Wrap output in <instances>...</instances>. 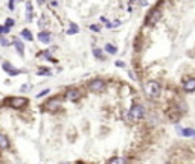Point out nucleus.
<instances>
[{"mask_svg": "<svg viewBox=\"0 0 195 164\" xmlns=\"http://www.w3.org/2000/svg\"><path fill=\"white\" fill-rule=\"evenodd\" d=\"M12 43H14V46H15L17 52L20 53V56H23V55H24V46H23V43H21L20 40H14Z\"/></svg>", "mask_w": 195, "mask_h": 164, "instance_id": "9d476101", "label": "nucleus"}, {"mask_svg": "<svg viewBox=\"0 0 195 164\" xmlns=\"http://www.w3.org/2000/svg\"><path fill=\"white\" fill-rule=\"evenodd\" d=\"M8 103H9V106L11 108H14V110H20V108H24L26 105H27V99L26 97H11L9 100H8Z\"/></svg>", "mask_w": 195, "mask_h": 164, "instance_id": "f03ea898", "label": "nucleus"}, {"mask_svg": "<svg viewBox=\"0 0 195 164\" xmlns=\"http://www.w3.org/2000/svg\"><path fill=\"white\" fill-rule=\"evenodd\" d=\"M2 67H3V70L9 75V76H18L20 73H23V70H20V68H15L11 62H3L2 64Z\"/></svg>", "mask_w": 195, "mask_h": 164, "instance_id": "39448f33", "label": "nucleus"}, {"mask_svg": "<svg viewBox=\"0 0 195 164\" xmlns=\"http://www.w3.org/2000/svg\"><path fill=\"white\" fill-rule=\"evenodd\" d=\"M38 40H40L43 44H49V43L52 41V37H50L49 32H40V33H38Z\"/></svg>", "mask_w": 195, "mask_h": 164, "instance_id": "1a4fd4ad", "label": "nucleus"}, {"mask_svg": "<svg viewBox=\"0 0 195 164\" xmlns=\"http://www.w3.org/2000/svg\"><path fill=\"white\" fill-rule=\"evenodd\" d=\"M47 93H49V90H43L41 93H38V94H37V97H43V96H46Z\"/></svg>", "mask_w": 195, "mask_h": 164, "instance_id": "5701e85b", "label": "nucleus"}, {"mask_svg": "<svg viewBox=\"0 0 195 164\" xmlns=\"http://www.w3.org/2000/svg\"><path fill=\"white\" fill-rule=\"evenodd\" d=\"M116 65H117V67H124L125 64H124V62H121V61H117V62H116Z\"/></svg>", "mask_w": 195, "mask_h": 164, "instance_id": "a878e982", "label": "nucleus"}, {"mask_svg": "<svg viewBox=\"0 0 195 164\" xmlns=\"http://www.w3.org/2000/svg\"><path fill=\"white\" fill-rule=\"evenodd\" d=\"M183 90H185L186 93H192V91H195V78L188 79V81L183 84Z\"/></svg>", "mask_w": 195, "mask_h": 164, "instance_id": "0eeeda50", "label": "nucleus"}, {"mask_svg": "<svg viewBox=\"0 0 195 164\" xmlns=\"http://www.w3.org/2000/svg\"><path fill=\"white\" fill-rule=\"evenodd\" d=\"M26 20L27 21L32 20V5H31V2L26 3Z\"/></svg>", "mask_w": 195, "mask_h": 164, "instance_id": "4468645a", "label": "nucleus"}, {"mask_svg": "<svg viewBox=\"0 0 195 164\" xmlns=\"http://www.w3.org/2000/svg\"><path fill=\"white\" fill-rule=\"evenodd\" d=\"M105 52L110 53V55H116V53H117V49H116L113 44H107V46H105Z\"/></svg>", "mask_w": 195, "mask_h": 164, "instance_id": "dca6fc26", "label": "nucleus"}, {"mask_svg": "<svg viewBox=\"0 0 195 164\" xmlns=\"http://www.w3.org/2000/svg\"><path fill=\"white\" fill-rule=\"evenodd\" d=\"M143 106L142 105H133L131 106V110H130V119L131 120H139V119H142L143 117Z\"/></svg>", "mask_w": 195, "mask_h": 164, "instance_id": "20e7f679", "label": "nucleus"}, {"mask_svg": "<svg viewBox=\"0 0 195 164\" xmlns=\"http://www.w3.org/2000/svg\"><path fill=\"white\" fill-rule=\"evenodd\" d=\"M93 55H95L96 58H99V59H104V53H102V50H99V49H93Z\"/></svg>", "mask_w": 195, "mask_h": 164, "instance_id": "6ab92c4d", "label": "nucleus"}, {"mask_svg": "<svg viewBox=\"0 0 195 164\" xmlns=\"http://www.w3.org/2000/svg\"><path fill=\"white\" fill-rule=\"evenodd\" d=\"M108 163H125V160H122V158H113V160H110Z\"/></svg>", "mask_w": 195, "mask_h": 164, "instance_id": "4be33fe9", "label": "nucleus"}, {"mask_svg": "<svg viewBox=\"0 0 195 164\" xmlns=\"http://www.w3.org/2000/svg\"><path fill=\"white\" fill-rule=\"evenodd\" d=\"M88 88H90V91H93V93H102V91L105 90V82H104L102 79H93V81L88 84Z\"/></svg>", "mask_w": 195, "mask_h": 164, "instance_id": "7ed1b4c3", "label": "nucleus"}, {"mask_svg": "<svg viewBox=\"0 0 195 164\" xmlns=\"http://www.w3.org/2000/svg\"><path fill=\"white\" fill-rule=\"evenodd\" d=\"M160 15H162V12H160V9H154V11H151V14L146 17V23L150 24V26H153V24H156L157 21H159V18H160Z\"/></svg>", "mask_w": 195, "mask_h": 164, "instance_id": "423d86ee", "label": "nucleus"}, {"mask_svg": "<svg viewBox=\"0 0 195 164\" xmlns=\"http://www.w3.org/2000/svg\"><path fill=\"white\" fill-rule=\"evenodd\" d=\"M37 2H38V3H40V5H43V3H44V2H46V0H37Z\"/></svg>", "mask_w": 195, "mask_h": 164, "instance_id": "bb28decb", "label": "nucleus"}, {"mask_svg": "<svg viewBox=\"0 0 195 164\" xmlns=\"http://www.w3.org/2000/svg\"><path fill=\"white\" fill-rule=\"evenodd\" d=\"M37 75H38V76H50L52 73H50V70H47V68H40V72H37Z\"/></svg>", "mask_w": 195, "mask_h": 164, "instance_id": "a211bd4d", "label": "nucleus"}, {"mask_svg": "<svg viewBox=\"0 0 195 164\" xmlns=\"http://www.w3.org/2000/svg\"><path fill=\"white\" fill-rule=\"evenodd\" d=\"M5 26H8V27H12V26H14V20H12V18H6V21H5Z\"/></svg>", "mask_w": 195, "mask_h": 164, "instance_id": "412c9836", "label": "nucleus"}, {"mask_svg": "<svg viewBox=\"0 0 195 164\" xmlns=\"http://www.w3.org/2000/svg\"><path fill=\"white\" fill-rule=\"evenodd\" d=\"M9 9H14V0H9Z\"/></svg>", "mask_w": 195, "mask_h": 164, "instance_id": "393cba45", "label": "nucleus"}, {"mask_svg": "<svg viewBox=\"0 0 195 164\" xmlns=\"http://www.w3.org/2000/svg\"><path fill=\"white\" fill-rule=\"evenodd\" d=\"M78 32H79V27H78L75 23H72V24H70V29L67 30V33L72 35V33H78Z\"/></svg>", "mask_w": 195, "mask_h": 164, "instance_id": "f3484780", "label": "nucleus"}, {"mask_svg": "<svg viewBox=\"0 0 195 164\" xmlns=\"http://www.w3.org/2000/svg\"><path fill=\"white\" fill-rule=\"evenodd\" d=\"M90 27H92V30H96V32H99V26H95V24H93V26H90Z\"/></svg>", "mask_w": 195, "mask_h": 164, "instance_id": "b1692460", "label": "nucleus"}, {"mask_svg": "<svg viewBox=\"0 0 195 164\" xmlns=\"http://www.w3.org/2000/svg\"><path fill=\"white\" fill-rule=\"evenodd\" d=\"M145 91H146L148 96L157 97V96L160 94V84L156 82V81H150V82H146V85H145Z\"/></svg>", "mask_w": 195, "mask_h": 164, "instance_id": "f257e3e1", "label": "nucleus"}, {"mask_svg": "<svg viewBox=\"0 0 195 164\" xmlns=\"http://www.w3.org/2000/svg\"><path fill=\"white\" fill-rule=\"evenodd\" d=\"M8 146H9V140H8V137H6L5 134L0 132V149H6Z\"/></svg>", "mask_w": 195, "mask_h": 164, "instance_id": "f8f14e48", "label": "nucleus"}, {"mask_svg": "<svg viewBox=\"0 0 195 164\" xmlns=\"http://www.w3.org/2000/svg\"><path fill=\"white\" fill-rule=\"evenodd\" d=\"M180 134L185 135V137H195V131L191 129V128H183V129H180Z\"/></svg>", "mask_w": 195, "mask_h": 164, "instance_id": "ddd939ff", "label": "nucleus"}, {"mask_svg": "<svg viewBox=\"0 0 195 164\" xmlns=\"http://www.w3.org/2000/svg\"><path fill=\"white\" fill-rule=\"evenodd\" d=\"M0 46H2V47H8V46H9V41H8L6 38H3L2 35H0Z\"/></svg>", "mask_w": 195, "mask_h": 164, "instance_id": "aec40b11", "label": "nucleus"}, {"mask_svg": "<svg viewBox=\"0 0 195 164\" xmlns=\"http://www.w3.org/2000/svg\"><path fill=\"white\" fill-rule=\"evenodd\" d=\"M60 103H61L60 99H50V100L46 103V108H49V110H55V108L60 106Z\"/></svg>", "mask_w": 195, "mask_h": 164, "instance_id": "9b49d317", "label": "nucleus"}, {"mask_svg": "<svg viewBox=\"0 0 195 164\" xmlns=\"http://www.w3.org/2000/svg\"><path fill=\"white\" fill-rule=\"evenodd\" d=\"M21 37H23L24 40H27V41H32V40H34L32 32H31L29 29H23V30H21Z\"/></svg>", "mask_w": 195, "mask_h": 164, "instance_id": "2eb2a0df", "label": "nucleus"}, {"mask_svg": "<svg viewBox=\"0 0 195 164\" xmlns=\"http://www.w3.org/2000/svg\"><path fill=\"white\" fill-rule=\"evenodd\" d=\"M81 97V93L78 91V90H69L67 93H66V99H69V100H78Z\"/></svg>", "mask_w": 195, "mask_h": 164, "instance_id": "6e6552de", "label": "nucleus"}]
</instances>
